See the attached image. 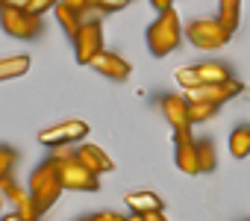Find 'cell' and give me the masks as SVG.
<instances>
[{"label": "cell", "instance_id": "obj_1", "mask_svg": "<svg viewBox=\"0 0 250 221\" xmlns=\"http://www.w3.org/2000/svg\"><path fill=\"white\" fill-rule=\"evenodd\" d=\"M27 192L33 195V200L39 203L42 212H47V209L59 200V195L65 192V183H62V174H59V162H56L53 156H47V159L30 174Z\"/></svg>", "mask_w": 250, "mask_h": 221}, {"label": "cell", "instance_id": "obj_2", "mask_svg": "<svg viewBox=\"0 0 250 221\" xmlns=\"http://www.w3.org/2000/svg\"><path fill=\"white\" fill-rule=\"evenodd\" d=\"M145 39H147V47H150V53H153L156 59L174 53V50L180 47V42H183V21H180L177 9L159 12V18L147 27V36H145Z\"/></svg>", "mask_w": 250, "mask_h": 221}, {"label": "cell", "instance_id": "obj_3", "mask_svg": "<svg viewBox=\"0 0 250 221\" xmlns=\"http://www.w3.org/2000/svg\"><path fill=\"white\" fill-rule=\"evenodd\" d=\"M53 159L59 162V174H62V183L65 189L71 192H97L100 189V177L94 171H88L74 151L68 148H53Z\"/></svg>", "mask_w": 250, "mask_h": 221}, {"label": "cell", "instance_id": "obj_4", "mask_svg": "<svg viewBox=\"0 0 250 221\" xmlns=\"http://www.w3.org/2000/svg\"><path fill=\"white\" fill-rule=\"evenodd\" d=\"M0 30L12 39H18V42H33L42 36V18L33 15L30 9L3 3L0 6Z\"/></svg>", "mask_w": 250, "mask_h": 221}, {"label": "cell", "instance_id": "obj_5", "mask_svg": "<svg viewBox=\"0 0 250 221\" xmlns=\"http://www.w3.org/2000/svg\"><path fill=\"white\" fill-rule=\"evenodd\" d=\"M186 39L197 50H221L229 44L232 33L218 21V18H194L186 24Z\"/></svg>", "mask_w": 250, "mask_h": 221}, {"label": "cell", "instance_id": "obj_6", "mask_svg": "<svg viewBox=\"0 0 250 221\" xmlns=\"http://www.w3.org/2000/svg\"><path fill=\"white\" fill-rule=\"evenodd\" d=\"M174 80L183 86V91H188V88H197L206 83H227V80H232V71L224 62H197L188 68H177Z\"/></svg>", "mask_w": 250, "mask_h": 221}, {"label": "cell", "instance_id": "obj_7", "mask_svg": "<svg viewBox=\"0 0 250 221\" xmlns=\"http://www.w3.org/2000/svg\"><path fill=\"white\" fill-rule=\"evenodd\" d=\"M71 42H74V59H77V65H91V59L106 50L103 47V24L97 18H85V24L80 27V33Z\"/></svg>", "mask_w": 250, "mask_h": 221}, {"label": "cell", "instance_id": "obj_8", "mask_svg": "<svg viewBox=\"0 0 250 221\" xmlns=\"http://www.w3.org/2000/svg\"><path fill=\"white\" fill-rule=\"evenodd\" d=\"M88 136V124L83 118H65L47 130L39 133V142L47 145V148H71L74 142H83Z\"/></svg>", "mask_w": 250, "mask_h": 221}, {"label": "cell", "instance_id": "obj_9", "mask_svg": "<svg viewBox=\"0 0 250 221\" xmlns=\"http://www.w3.org/2000/svg\"><path fill=\"white\" fill-rule=\"evenodd\" d=\"M174 162L188 177L203 174L200 159H197V139L191 136V130H174Z\"/></svg>", "mask_w": 250, "mask_h": 221}, {"label": "cell", "instance_id": "obj_10", "mask_svg": "<svg viewBox=\"0 0 250 221\" xmlns=\"http://www.w3.org/2000/svg\"><path fill=\"white\" fill-rule=\"evenodd\" d=\"M191 103H215V106H221V103H227L229 97H235V94H241V83L232 77V80H227V83H206V86H197V88H188V91H183Z\"/></svg>", "mask_w": 250, "mask_h": 221}, {"label": "cell", "instance_id": "obj_11", "mask_svg": "<svg viewBox=\"0 0 250 221\" xmlns=\"http://www.w3.org/2000/svg\"><path fill=\"white\" fill-rule=\"evenodd\" d=\"M159 112L171 124V130H191V100L186 94H162Z\"/></svg>", "mask_w": 250, "mask_h": 221}, {"label": "cell", "instance_id": "obj_12", "mask_svg": "<svg viewBox=\"0 0 250 221\" xmlns=\"http://www.w3.org/2000/svg\"><path fill=\"white\" fill-rule=\"evenodd\" d=\"M91 68H94L97 74H103L106 80H115V83H124V80L133 74V65L124 59L121 53H115V50H103V53H97V56L91 59Z\"/></svg>", "mask_w": 250, "mask_h": 221}, {"label": "cell", "instance_id": "obj_13", "mask_svg": "<svg viewBox=\"0 0 250 221\" xmlns=\"http://www.w3.org/2000/svg\"><path fill=\"white\" fill-rule=\"evenodd\" d=\"M77 159L88 168V171H94L97 177L100 174H109V171H115V162H112V156L103 151V148H97V145H91V142H83V145H77Z\"/></svg>", "mask_w": 250, "mask_h": 221}, {"label": "cell", "instance_id": "obj_14", "mask_svg": "<svg viewBox=\"0 0 250 221\" xmlns=\"http://www.w3.org/2000/svg\"><path fill=\"white\" fill-rule=\"evenodd\" d=\"M124 203H127V209L136 212V215H147V212H162L165 209V200L156 192H150V189L127 192V195H124Z\"/></svg>", "mask_w": 250, "mask_h": 221}, {"label": "cell", "instance_id": "obj_15", "mask_svg": "<svg viewBox=\"0 0 250 221\" xmlns=\"http://www.w3.org/2000/svg\"><path fill=\"white\" fill-rule=\"evenodd\" d=\"M33 59L27 53H18V56H3L0 59V83H9V80H18L30 71Z\"/></svg>", "mask_w": 250, "mask_h": 221}, {"label": "cell", "instance_id": "obj_16", "mask_svg": "<svg viewBox=\"0 0 250 221\" xmlns=\"http://www.w3.org/2000/svg\"><path fill=\"white\" fill-rule=\"evenodd\" d=\"M53 12H56V21H59V27L65 30L68 39H74V36L80 33V27L85 24V15H80L77 9H71L68 3H62V0H59V6H56Z\"/></svg>", "mask_w": 250, "mask_h": 221}, {"label": "cell", "instance_id": "obj_17", "mask_svg": "<svg viewBox=\"0 0 250 221\" xmlns=\"http://www.w3.org/2000/svg\"><path fill=\"white\" fill-rule=\"evenodd\" d=\"M229 154L235 159H247L250 156V124H238L229 133Z\"/></svg>", "mask_w": 250, "mask_h": 221}, {"label": "cell", "instance_id": "obj_18", "mask_svg": "<svg viewBox=\"0 0 250 221\" xmlns=\"http://www.w3.org/2000/svg\"><path fill=\"white\" fill-rule=\"evenodd\" d=\"M238 18H241V0H218V21L229 33L238 30Z\"/></svg>", "mask_w": 250, "mask_h": 221}, {"label": "cell", "instance_id": "obj_19", "mask_svg": "<svg viewBox=\"0 0 250 221\" xmlns=\"http://www.w3.org/2000/svg\"><path fill=\"white\" fill-rule=\"evenodd\" d=\"M197 159H200V171H203V174L215 171L218 154H215V145H212L209 139H197Z\"/></svg>", "mask_w": 250, "mask_h": 221}, {"label": "cell", "instance_id": "obj_20", "mask_svg": "<svg viewBox=\"0 0 250 221\" xmlns=\"http://www.w3.org/2000/svg\"><path fill=\"white\" fill-rule=\"evenodd\" d=\"M15 212H18V218H21V221H39V218H42V209H39V203L33 200V195H30V192L15 203Z\"/></svg>", "mask_w": 250, "mask_h": 221}, {"label": "cell", "instance_id": "obj_21", "mask_svg": "<svg viewBox=\"0 0 250 221\" xmlns=\"http://www.w3.org/2000/svg\"><path fill=\"white\" fill-rule=\"evenodd\" d=\"M18 165V151L9 145H0V183L6 177H12V168Z\"/></svg>", "mask_w": 250, "mask_h": 221}, {"label": "cell", "instance_id": "obj_22", "mask_svg": "<svg viewBox=\"0 0 250 221\" xmlns=\"http://www.w3.org/2000/svg\"><path fill=\"white\" fill-rule=\"evenodd\" d=\"M218 109L215 103H191V124H200V121H209L218 115Z\"/></svg>", "mask_w": 250, "mask_h": 221}, {"label": "cell", "instance_id": "obj_23", "mask_svg": "<svg viewBox=\"0 0 250 221\" xmlns=\"http://www.w3.org/2000/svg\"><path fill=\"white\" fill-rule=\"evenodd\" d=\"M0 192H3V198H6L12 206H15V203H18V200L27 195V189H21V186L15 183V177H6L3 183H0Z\"/></svg>", "mask_w": 250, "mask_h": 221}, {"label": "cell", "instance_id": "obj_24", "mask_svg": "<svg viewBox=\"0 0 250 221\" xmlns=\"http://www.w3.org/2000/svg\"><path fill=\"white\" fill-rule=\"evenodd\" d=\"M130 0H94V12L100 15H112V12H121V9H127Z\"/></svg>", "mask_w": 250, "mask_h": 221}, {"label": "cell", "instance_id": "obj_25", "mask_svg": "<svg viewBox=\"0 0 250 221\" xmlns=\"http://www.w3.org/2000/svg\"><path fill=\"white\" fill-rule=\"evenodd\" d=\"M56 6H59V0H30V6H27V9H30L33 15L44 18V12H53Z\"/></svg>", "mask_w": 250, "mask_h": 221}, {"label": "cell", "instance_id": "obj_26", "mask_svg": "<svg viewBox=\"0 0 250 221\" xmlns=\"http://www.w3.org/2000/svg\"><path fill=\"white\" fill-rule=\"evenodd\" d=\"M62 3H68V6L77 9L80 15H85L88 9H94V0H62Z\"/></svg>", "mask_w": 250, "mask_h": 221}, {"label": "cell", "instance_id": "obj_27", "mask_svg": "<svg viewBox=\"0 0 250 221\" xmlns=\"http://www.w3.org/2000/svg\"><path fill=\"white\" fill-rule=\"evenodd\" d=\"M94 221H127V218L118 215V212H97V215H94Z\"/></svg>", "mask_w": 250, "mask_h": 221}, {"label": "cell", "instance_id": "obj_28", "mask_svg": "<svg viewBox=\"0 0 250 221\" xmlns=\"http://www.w3.org/2000/svg\"><path fill=\"white\" fill-rule=\"evenodd\" d=\"M150 6L156 12H165V9H174V0H150Z\"/></svg>", "mask_w": 250, "mask_h": 221}, {"label": "cell", "instance_id": "obj_29", "mask_svg": "<svg viewBox=\"0 0 250 221\" xmlns=\"http://www.w3.org/2000/svg\"><path fill=\"white\" fill-rule=\"evenodd\" d=\"M145 221H168V218H165V212H147Z\"/></svg>", "mask_w": 250, "mask_h": 221}, {"label": "cell", "instance_id": "obj_30", "mask_svg": "<svg viewBox=\"0 0 250 221\" xmlns=\"http://www.w3.org/2000/svg\"><path fill=\"white\" fill-rule=\"evenodd\" d=\"M6 3H9V6H21V9H27V6H30V0H6Z\"/></svg>", "mask_w": 250, "mask_h": 221}, {"label": "cell", "instance_id": "obj_31", "mask_svg": "<svg viewBox=\"0 0 250 221\" xmlns=\"http://www.w3.org/2000/svg\"><path fill=\"white\" fill-rule=\"evenodd\" d=\"M0 221H21V218H18V212H3V218H0Z\"/></svg>", "mask_w": 250, "mask_h": 221}, {"label": "cell", "instance_id": "obj_32", "mask_svg": "<svg viewBox=\"0 0 250 221\" xmlns=\"http://www.w3.org/2000/svg\"><path fill=\"white\" fill-rule=\"evenodd\" d=\"M3 203H6V198H3V192H0V218H3Z\"/></svg>", "mask_w": 250, "mask_h": 221}, {"label": "cell", "instance_id": "obj_33", "mask_svg": "<svg viewBox=\"0 0 250 221\" xmlns=\"http://www.w3.org/2000/svg\"><path fill=\"white\" fill-rule=\"evenodd\" d=\"M127 221H145V215H136V212H133V215H130Z\"/></svg>", "mask_w": 250, "mask_h": 221}, {"label": "cell", "instance_id": "obj_34", "mask_svg": "<svg viewBox=\"0 0 250 221\" xmlns=\"http://www.w3.org/2000/svg\"><path fill=\"white\" fill-rule=\"evenodd\" d=\"M77 221H94V215H88V218H77Z\"/></svg>", "mask_w": 250, "mask_h": 221}, {"label": "cell", "instance_id": "obj_35", "mask_svg": "<svg viewBox=\"0 0 250 221\" xmlns=\"http://www.w3.org/2000/svg\"><path fill=\"white\" fill-rule=\"evenodd\" d=\"M3 3H6V0H0V6H3Z\"/></svg>", "mask_w": 250, "mask_h": 221}]
</instances>
